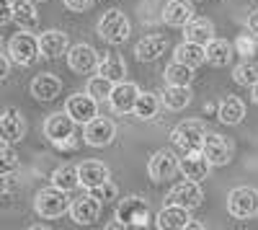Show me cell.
Here are the masks:
<instances>
[{
  "label": "cell",
  "mask_w": 258,
  "mask_h": 230,
  "mask_svg": "<svg viewBox=\"0 0 258 230\" xmlns=\"http://www.w3.org/2000/svg\"><path fill=\"white\" fill-rule=\"evenodd\" d=\"M70 197H68V192L64 189H57V186L52 184L49 189H41V192H36V197H34V210H36V215L41 217V220H54V217H59V215H64L70 210Z\"/></svg>",
  "instance_id": "1"
},
{
  "label": "cell",
  "mask_w": 258,
  "mask_h": 230,
  "mask_svg": "<svg viewBox=\"0 0 258 230\" xmlns=\"http://www.w3.org/2000/svg\"><path fill=\"white\" fill-rule=\"evenodd\" d=\"M96 31L103 41H109V44H124L129 39V31H132V24H129V18L124 16V11L111 8L98 18Z\"/></svg>",
  "instance_id": "2"
},
{
  "label": "cell",
  "mask_w": 258,
  "mask_h": 230,
  "mask_svg": "<svg viewBox=\"0 0 258 230\" xmlns=\"http://www.w3.org/2000/svg\"><path fill=\"white\" fill-rule=\"evenodd\" d=\"M75 119L68 111H57L47 117L44 122V135L49 142H54L57 148H75Z\"/></svg>",
  "instance_id": "3"
},
{
  "label": "cell",
  "mask_w": 258,
  "mask_h": 230,
  "mask_svg": "<svg viewBox=\"0 0 258 230\" xmlns=\"http://www.w3.org/2000/svg\"><path fill=\"white\" fill-rule=\"evenodd\" d=\"M207 127L199 122V119H186L181 124H176L173 132H170V140H173L176 148H181L183 153H191V150H202L204 148V140H207Z\"/></svg>",
  "instance_id": "4"
},
{
  "label": "cell",
  "mask_w": 258,
  "mask_h": 230,
  "mask_svg": "<svg viewBox=\"0 0 258 230\" xmlns=\"http://www.w3.org/2000/svg\"><path fill=\"white\" fill-rule=\"evenodd\" d=\"M8 54L13 57L16 65H34V62L41 57V44H39V36H34L31 31H24L21 29L16 36H11L8 41Z\"/></svg>",
  "instance_id": "5"
},
{
  "label": "cell",
  "mask_w": 258,
  "mask_h": 230,
  "mask_svg": "<svg viewBox=\"0 0 258 230\" xmlns=\"http://www.w3.org/2000/svg\"><path fill=\"white\" fill-rule=\"evenodd\" d=\"M227 210L238 220L258 217V189L253 186H238L227 194Z\"/></svg>",
  "instance_id": "6"
},
{
  "label": "cell",
  "mask_w": 258,
  "mask_h": 230,
  "mask_svg": "<svg viewBox=\"0 0 258 230\" xmlns=\"http://www.w3.org/2000/svg\"><path fill=\"white\" fill-rule=\"evenodd\" d=\"M116 220L124 227H147L153 217H150V207L142 197H126L119 202Z\"/></svg>",
  "instance_id": "7"
},
{
  "label": "cell",
  "mask_w": 258,
  "mask_h": 230,
  "mask_svg": "<svg viewBox=\"0 0 258 230\" xmlns=\"http://www.w3.org/2000/svg\"><path fill=\"white\" fill-rule=\"evenodd\" d=\"M116 137V124L106 117H96L85 124L83 130V140L85 145H91V148H106V145H111Z\"/></svg>",
  "instance_id": "8"
},
{
  "label": "cell",
  "mask_w": 258,
  "mask_h": 230,
  "mask_svg": "<svg viewBox=\"0 0 258 230\" xmlns=\"http://www.w3.org/2000/svg\"><path fill=\"white\" fill-rule=\"evenodd\" d=\"M181 171V158L173 150H158L147 163V174L153 181H168Z\"/></svg>",
  "instance_id": "9"
},
{
  "label": "cell",
  "mask_w": 258,
  "mask_h": 230,
  "mask_svg": "<svg viewBox=\"0 0 258 230\" xmlns=\"http://www.w3.org/2000/svg\"><path fill=\"white\" fill-rule=\"evenodd\" d=\"M64 111H68L78 124H88L91 119H96L98 117V101L85 91V93H73V96H68V101H64Z\"/></svg>",
  "instance_id": "10"
},
{
  "label": "cell",
  "mask_w": 258,
  "mask_h": 230,
  "mask_svg": "<svg viewBox=\"0 0 258 230\" xmlns=\"http://www.w3.org/2000/svg\"><path fill=\"white\" fill-rule=\"evenodd\" d=\"M165 202H168V204H181V207H188V210H194V207H199V204L204 202V192H202L199 181L186 179V181L176 184L173 189L168 192Z\"/></svg>",
  "instance_id": "11"
},
{
  "label": "cell",
  "mask_w": 258,
  "mask_h": 230,
  "mask_svg": "<svg viewBox=\"0 0 258 230\" xmlns=\"http://www.w3.org/2000/svg\"><path fill=\"white\" fill-rule=\"evenodd\" d=\"M101 204H103V202L88 192V194L73 199V204H70V217H73L78 225H91V222H96L98 215H101Z\"/></svg>",
  "instance_id": "12"
},
{
  "label": "cell",
  "mask_w": 258,
  "mask_h": 230,
  "mask_svg": "<svg viewBox=\"0 0 258 230\" xmlns=\"http://www.w3.org/2000/svg\"><path fill=\"white\" fill-rule=\"evenodd\" d=\"M140 93L142 91L135 86V83L121 80V83H116V86H114V93H111L109 103H111V109L116 114H129V111H135V103H137Z\"/></svg>",
  "instance_id": "13"
},
{
  "label": "cell",
  "mask_w": 258,
  "mask_h": 230,
  "mask_svg": "<svg viewBox=\"0 0 258 230\" xmlns=\"http://www.w3.org/2000/svg\"><path fill=\"white\" fill-rule=\"evenodd\" d=\"M59 93H62V80L54 73H39L31 80V96L41 103H49V101L59 98Z\"/></svg>",
  "instance_id": "14"
},
{
  "label": "cell",
  "mask_w": 258,
  "mask_h": 230,
  "mask_svg": "<svg viewBox=\"0 0 258 230\" xmlns=\"http://www.w3.org/2000/svg\"><path fill=\"white\" fill-rule=\"evenodd\" d=\"M204 155L209 158L212 165H227L232 160V145L227 137L217 135V132H209L207 140H204Z\"/></svg>",
  "instance_id": "15"
},
{
  "label": "cell",
  "mask_w": 258,
  "mask_h": 230,
  "mask_svg": "<svg viewBox=\"0 0 258 230\" xmlns=\"http://www.w3.org/2000/svg\"><path fill=\"white\" fill-rule=\"evenodd\" d=\"M68 65H70L73 73H80V75L98 70V52L91 44H75L68 52Z\"/></svg>",
  "instance_id": "16"
},
{
  "label": "cell",
  "mask_w": 258,
  "mask_h": 230,
  "mask_svg": "<svg viewBox=\"0 0 258 230\" xmlns=\"http://www.w3.org/2000/svg\"><path fill=\"white\" fill-rule=\"evenodd\" d=\"M155 225L160 230H183L191 225V210L181 207V204H165L155 220Z\"/></svg>",
  "instance_id": "17"
},
{
  "label": "cell",
  "mask_w": 258,
  "mask_h": 230,
  "mask_svg": "<svg viewBox=\"0 0 258 230\" xmlns=\"http://www.w3.org/2000/svg\"><path fill=\"white\" fill-rule=\"evenodd\" d=\"M209 168H212V163L204 155V150H191V153H183V158H181V174L186 179L204 181L209 176Z\"/></svg>",
  "instance_id": "18"
},
{
  "label": "cell",
  "mask_w": 258,
  "mask_h": 230,
  "mask_svg": "<svg viewBox=\"0 0 258 230\" xmlns=\"http://www.w3.org/2000/svg\"><path fill=\"white\" fill-rule=\"evenodd\" d=\"M168 49V36L163 34H147L137 41V47H135V54L140 62H155L160 60V54H165Z\"/></svg>",
  "instance_id": "19"
},
{
  "label": "cell",
  "mask_w": 258,
  "mask_h": 230,
  "mask_svg": "<svg viewBox=\"0 0 258 230\" xmlns=\"http://www.w3.org/2000/svg\"><path fill=\"white\" fill-rule=\"evenodd\" d=\"M39 44H41V57H47V60H57L64 52H70L68 49V34L59 31V29L41 31L39 34Z\"/></svg>",
  "instance_id": "20"
},
{
  "label": "cell",
  "mask_w": 258,
  "mask_h": 230,
  "mask_svg": "<svg viewBox=\"0 0 258 230\" xmlns=\"http://www.w3.org/2000/svg\"><path fill=\"white\" fill-rule=\"evenodd\" d=\"M0 132H3V142H21L26 135V119L16 109H6L3 119H0Z\"/></svg>",
  "instance_id": "21"
},
{
  "label": "cell",
  "mask_w": 258,
  "mask_h": 230,
  "mask_svg": "<svg viewBox=\"0 0 258 230\" xmlns=\"http://www.w3.org/2000/svg\"><path fill=\"white\" fill-rule=\"evenodd\" d=\"M78 168H80V184L85 189H96V186H101L103 181L111 179L109 165H103L101 160H83Z\"/></svg>",
  "instance_id": "22"
},
{
  "label": "cell",
  "mask_w": 258,
  "mask_h": 230,
  "mask_svg": "<svg viewBox=\"0 0 258 230\" xmlns=\"http://www.w3.org/2000/svg\"><path fill=\"white\" fill-rule=\"evenodd\" d=\"M191 18H194V8L186 0H168L163 8V21L173 29H183Z\"/></svg>",
  "instance_id": "23"
},
{
  "label": "cell",
  "mask_w": 258,
  "mask_h": 230,
  "mask_svg": "<svg viewBox=\"0 0 258 230\" xmlns=\"http://www.w3.org/2000/svg\"><path fill=\"white\" fill-rule=\"evenodd\" d=\"M178 62L183 65H191V68H199L207 62V44H197V41H188L183 39L181 44L176 47V54H173Z\"/></svg>",
  "instance_id": "24"
},
{
  "label": "cell",
  "mask_w": 258,
  "mask_h": 230,
  "mask_svg": "<svg viewBox=\"0 0 258 230\" xmlns=\"http://www.w3.org/2000/svg\"><path fill=\"white\" fill-rule=\"evenodd\" d=\"M191 88L188 86H168L163 88V93H160V101H163V106L165 109H170V111H181V109H186L188 103H191Z\"/></svg>",
  "instance_id": "25"
},
{
  "label": "cell",
  "mask_w": 258,
  "mask_h": 230,
  "mask_svg": "<svg viewBox=\"0 0 258 230\" xmlns=\"http://www.w3.org/2000/svg\"><path fill=\"white\" fill-rule=\"evenodd\" d=\"M183 39L197 41V44H209L214 39V24L209 18H191L183 26Z\"/></svg>",
  "instance_id": "26"
},
{
  "label": "cell",
  "mask_w": 258,
  "mask_h": 230,
  "mask_svg": "<svg viewBox=\"0 0 258 230\" xmlns=\"http://www.w3.org/2000/svg\"><path fill=\"white\" fill-rule=\"evenodd\" d=\"M232 52H235V47L230 44L227 39H217V36H214L207 44V62L214 65V68H227L230 60H232Z\"/></svg>",
  "instance_id": "27"
},
{
  "label": "cell",
  "mask_w": 258,
  "mask_h": 230,
  "mask_svg": "<svg viewBox=\"0 0 258 230\" xmlns=\"http://www.w3.org/2000/svg\"><path fill=\"white\" fill-rule=\"evenodd\" d=\"M217 117H220L222 124H240L243 117H245V103H243L238 96H227V98L220 101Z\"/></svg>",
  "instance_id": "28"
},
{
  "label": "cell",
  "mask_w": 258,
  "mask_h": 230,
  "mask_svg": "<svg viewBox=\"0 0 258 230\" xmlns=\"http://www.w3.org/2000/svg\"><path fill=\"white\" fill-rule=\"evenodd\" d=\"M36 0H16V11H13V21L18 24V29L24 31H34L39 24V13H36Z\"/></svg>",
  "instance_id": "29"
},
{
  "label": "cell",
  "mask_w": 258,
  "mask_h": 230,
  "mask_svg": "<svg viewBox=\"0 0 258 230\" xmlns=\"http://www.w3.org/2000/svg\"><path fill=\"white\" fill-rule=\"evenodd\" d=\"M52 184L57 186V189H64V192H75L80 184V168L78 165H59V168H54L52 174Z\"/></svg>",
  "instance_id": "30"
},
{
  "label": "cell",
  "mask_w": 258,
  "mask_h": 230,
  "mask_svg": "<svg viewBox=\"0 0 258 230\" xmlns=\"http://www.w3.org/2000/svg\"><path fill=\"white\" fill-rule=\"evenodd\" d=\"M98 73L106 75L114 83H121L124 75H126V62L119 57V54H106L103 60H98Z\"/></svg>",
  "instance_id": "31"
},
{
  "label": "cell",
  "mask_w": 258,
  "mask_h": 230,
  "mask_svg": "<svg viewBox=\"0 0 258 230\" xmlns=\"http://www.w3.org/2000/svg\"><path fill=\"white\" fill-rule=\"evenodd\" d=\"M160 106H163V101H160L158 93H140V98H137V103H135V111H132V114L147 122V119H155V117H158Z\"/></svg>",
  "instance_id": "32"
},
{
  "label": "cell",
  "mask_w": 258,
  "mask_h": 230,
  "mask_svg": "<svg viewBox=\"0 0 258 230\" xmlns=\"http://www.w3.org/2000/svg\"><path fill=\"white\" fill-rule=\"evenodd\" d=\"M163 75H165V80L170 83V86H188L191 78H194V68L191 65H183V62H178V60H173L165 68Z\"/></svg>",
  "instance_id": "33"
},
{
  "label": "cell",
  "mask_w": 258,
  "mask_h": 230,
  "mask_svg": "<svg viewBox=\"0 0 258 230\" xmlns=\"http://www.w3.org/2000/svg\"><path fill=\"white\" fill-rule=\"evenodd\" d=\"M114 86L116 83L114 80H109L106 75H96V78H91L88 83H85V91H88L96 101H109L111 98V93H114Z\"/></svg>",
  "instance_id": "34"
},
{
  "label": "cell",
  "mask_w": 258,
  "mask_h": 230,
  "mask_svg": "<svg viewBox=\"0 0 258 230\" xmlns=\"http://www.w3.org/2000/svg\"><path fill=\"white\" fill-rule=\"evenodd\" d=\"M232 80L238 83V86H243V88L255 86L258 83V62H250L245 57V62H240V65L232 70Z\"/></svg>",
  "instance_id": "35"
},
{
  "label": "cell",
  "mask_w": 258,
  "mask_h": 230,
  "mask_svg": "<svg viewBox=\"0 0 258 230\" xmlns=\"http://www.w3.org/2000/svg\"><path fill=\"white\" fill-rule=\"evenodd\" d=\"M18 165H21V158L11 148V142H3V150H0V176H11Z\"/></svg>",
  "instance_id": "36"
},
{
  "label": "cell",
  "mask_w": 258,
  "mask_h": 230,
  "mask_svg": "<svg viewBox=\"0 0 258 230\" xmlns=\"http://www.w3.org/2000/svg\"><path fill=\"white\" fill-rule=\"evenodd\" d=\"M88 192H91L93 197H98V199L106 204V202H114V199L119 197V186L109 179V181H103L101 186H96V189H88Z\"/></svg>",
  "instance_id": "37"
},
{
  "label": "cell",
  "mask_w": 258,
  "mask_h": 230,
  "mask_svg": "<svg viewBox=\"0 0 258 230\" xmlns=\"http://www.w3.org/2000/svg\"><path fill=\"white\" fill-rule=\"evenodd\" d=\"M235 49H238V54H243V57H250L255 52V39L248 36V34H240L238 41H235Z\"/></svg>",
  "instance_id": "38"
},
{
  "label": "cell",
  "mask_w": 258,
  "mask_h": 230,
  "mask_svg": "<svg viewBox=\"0 0 258 230\" xmlns=\"http://www.w3.org/2000/svg\"><path fill=\"white\" fill-rule=\"evenodd\" d=\"M16 11V0H3V13H0V24H11Z\"/></svg>",
  "instance_id": "39"
},
{
  "label": "cell",
  "mask_w": 258,
  "mask_h": 230,
  "mask_svg": "<svg viewBox=\"0 0 258 230\" xmlns=\"http://www.w3.org/2000/svg\"><path fill=\"white\" fill-rule=\"evenodd\" d=\"M93 3L96 0H64V6H68L70 11H88Z\"/></svg>",
  "instance_id": "40"
},
{
  "label": "cell",
  "mask_w": 258,
  "mask_h": 230,
  "mask_svg": "<svg viewBox=\"0 0 258 230\" xmlns=\"http://www.w3.org/2000/svg\"><path fill=\"white\" fill-rule=\"evenodd\" d=\"M248 29H250L253 34H258V8L248 16Z\"/></svg>",
  "instance_id": "41"
},
{
  "label": "cell",
  "mask_w": 258,
  "mask_h": 230,
  "mask_svg": "<svg viewBox=\"0 0 258 230\" xmlns=\"http://www.w3.org/2000/svg\"><path fill=\"white\" fill-rule=\"evenodd\" d=\"M250 98H253V103L258 106V83H255V86H250Z\"/></svg>",
  "instance_id": "42"
},
{
  "label": "cell",
  "mask_w": 258,
  "mask_h": 230,
  "mask_svg": "<svg viewBox=\"0 0 258 230\" xmlns=\"http://www.w3.org/2000/svg\"><path fill=\"white\" fill-rule=\"evenodd\" d=\"M41 3H44V0H41Z\"/></svg>",
  "instance_id": "43"
}]
</instances>
